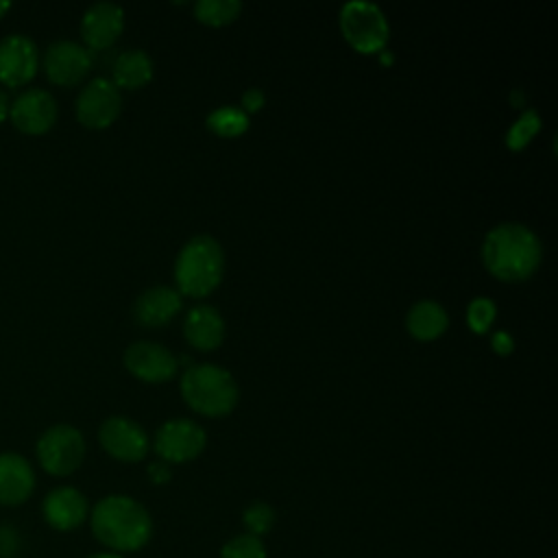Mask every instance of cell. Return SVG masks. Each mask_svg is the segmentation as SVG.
<instances>
[{
	"mask_svg": "<svg viewBox=\"0 0 558 558\" xmlns=\"http://www.w3.org/2000/svg\"><path fill=\"white\" fill-rule=\"evenodd\" d=\"M124 31V11L113 2H94L81 17V37L87 50H105Z\"/></svg>",
	"mask_w": 558,
	"mask_h": 558,
	"instance_id": "14",
	"label": "cell"
},
{
	"mask_svg": "<svg viewBox=\"0 0 558 558\" xmlns=\"http://www.w3.org/2000/svg\"><path fill=\"white\" fill-rule=\"evenodd\" d=\"M242 521H244L248 534L262 538V536L268 534V532L272 530V525H275V510H272V506H268V504H264V501H253V504L244 510Z\"/></svg>",
	"mask_w": 558,
	"mask_h": 558,
	"instance_id": "26",
	"label": "cell"
},
{
	"mask_svg": "<svg viewBox=\"0 0 558 558\" xmlns=\"http://www.w3.org/2000/svg\"><path fill=\"white\" fill-rule=\"evenodd\" d=\"M89 558H122V556L113 554V551H102V554H96V556H89Z\"/></svg>",
	"mask_w": 558,
	"mask_h": 558,
	"instance_id": "33",
	"label": "cell"
},
{
	"mask_svg": "<svg viewBox=\"0 0 558 558\" xmlns=\"http://www.w3.org/2000/svg\"><path fill=\"white\" fill-rule=\"evenodd\" d=\"M113 85L120 89H140L153 78V59L146 50L131 48L116 57L113 61Z\"/></svg>",
	"mask_w": 558,
	"mask_h": 558,
	"instance_id": "20",
	"label": "cell"
},
{
	"mask_svg": "<svg viewBox=\"0 0 558 558\" xmlns=\"http://www.w3.org/2000/svg\"><path fill=\"white\" fill-rule=\"evenodd\" d=\"M240 102H242L240 109H242L244 113H255V111H259V109L266 105V94H264L259 87H248V89L242 94Z\"/></svg>",
	"mask_w": 558,
	"mask_h": 558,
	"instance_id": "27",
	"label": "cell"
},
{
	"mask_svg": "<svg viewBox=\"0 0 558 558\" xmlns=\"http://www.w3.org/2000/svg\"><path fill=\"white\" fill-rule=\"evenodd\" d=\"M207 129L218 137H238L248 129V113L240 107H218L207 116Z\"/></svg>",
	"mask_w": 558,
	"mask_h": 558,
	"instance_id": "22",
	"label": "cell"
},
{
	"mask_svg": "<svg viewBox=\"0 0 558 558\" xmlns=\"http://www.w3.org/2000/svg\"><path fill=\"white\" fill-rule=\"evenodd\" d=\"M523 102H525V94H523V92H519V89H514V92H512V105L521 109V107H523Z\"/></svg>",
	"mask_w": 558,
	"mask_h": 558,
	"instance_id": "31",
	"label": "cell"
},
{
	"mask_svg": "<svg viewBox=\"0 0 558 558\" xmlns=\"http://www.w3.org/2000/svg\"><path fill=\"white\" fill-rule=\"evenodd\" d=\"M44 70L54 85H78L92 70V52L72 39L52 41L44 52Z\"/></svg>",
	"mask_w": 558,
	"mask_h": 558,
	"instance_id": "10",
	"label": "cell"
},
{
	"mask_svg": "<svg viewBox=\"0 0 558 558\" xmlns=\"http://www.w3.org/2000/svg\"><path fill=\"white\" fill-rule=\"evenodd\" d=\"M122 360L126 371L146 384L168 381L179 368V360L174 357V353L168 347L150 340H137L129 344Z\"/></svg>",
	"mask_w": 558,
	"mask_h": 558,
	"instance_id": "11",
	"label": "cell"
},
{
	"mask_svg": "<svg viewBox=\"0 0 558 558\" xmlns=\"http://www.w3.org/2000/svg\"><path fill=\"white\" fill-rule=\"evenodd\" d=\"M541 126H543V120L536 109L521 111V116L510 124V129L506 133V146L510 150H523L534 140V135L541 131Z\"/></svg>",
	"mask_w": 558,
	"mask_h": 558,
	"instance_id": "23",
	"label": "cell"
},
{
	"mask_svg": "<svg viewBox=\"0 0 558 558\" xmlns=\"http://www.w3.org/2000/svg\"><path fill=\"white\" fill-rule=\"evenodd\" d=\"M225 318L214 305H194L183 320V336L198 351H214L225 340Z\"/></svg>",
	"mask_w": 558,
	"mask_h": 558,
	"instance_id": "17",
	"label": "cell"
},
{
	"mask_svg": "<svg viewBox=\"0 0 558 558\" xmlns=\"http://www.w3.org/2000/svg\"><path fill=\"white\" fill-rule=\"evenodd\" d=\"M181 305V294L174 288L153 286L135 299L133 318L144 327H161L179 314Z\"/></svg>",
	"mask_w": 558,
	"mask_h": 558,
	"instance_id": "16",
	"label": "cell"
},
{
	"mask_svg": "<svg viewBox=\"0 0 558 558\" xmlns=\"http://www.w3.org/2000/svg\"><path fill=\"white\" fill-rule=\"evenodd\" d=\"M220 558H266V545L259 536L246 532L227 541L220 549Z\"/></svg>",
	"mask_w": 558,
	"mask_h": 558,
	"instance_id": "24",
	"label": "cell"
},
{
	"mask_svg": "<svg viewBox=\"0 0 558 558\" xmlns=\"http://www.w3.org/2000/svg\"><path fill=\"white\" fill-rule=\"evenodd\" d=\"M543 259L538 235L521 222L495 225L482 242L484 268L499 281L517 283L530 279Z\"/></svg>",
	"mask_w": 558,
	"mask_h": 558,
	"instance_id": "1",
	"label": "cell"
},
{
	"mask_svg": "<svg viewBox=\"0 0 558 558\" xmlns=\"http://www.w3.org/2000/svg\"><path fill=\"white\" fill-rule=\"evenodd\" d=\"M102 449L120 462H140L148 453L150 440L140 423L129 416H109L98 429Z\"/></svg>",
	"mask_w": 558,
	"mask_h": 558,
	"instance_id": "9",
	"label": "cell"
},
{
	"mask_svg": "<svg viewBox=\"0 0 558 558\" xmlns=\"http://www.w3.org/2000/svg\"><path fill=\"white\" fill-rule=\"evenodd\" d=\"M207 445L205 429L190 418H170L155 434V451L168 464H183L203 453Z\"/></svg>",
	"mask_w": 558,
	"mask_h": 558,
	"instance_id": "7",
	"label": "cell"
},
{
	"mask_svg": "<svg viewBox=\"0 0 558 558\" xmlns=\"http://www.w3.org/2000/svg\"><path fill=\"white\" fill-rule=\"evenodd\" d=\"M94 536L113 554L142 549L153 534V519L148 510L126 495L102 497L92 514Z\"/></svg>",
	"mask_w": 558,
	"mask_h": 558,
	"instance_id": "2",
	"label": "cell"
},
{
	"mask_svg": "<svg viewBox=\"0 0 558 558\" xmlns=\"http://www.w3.org/2000/svg\"><path fill=\"white\" fill-rule=\"evenodd\" d=\"M39 68V50L35 41L22 33L0 39V83L7 87L26 85Z\"/></svg>",
	"mask_w": 558,
	"mask_h": 558,
	"instance_id": "13",
	"label": "cell"
},
{
	"mask_svg": "<svg viewBox=\"0 0 558 558\" xmlns=\"http://www.w3.org/2000/svg\"><path fill=\"white\" fill-rule=\"evenodd\" d=\"M181 397L203 416H227L240 399L233 375L218 364H190L181 375Z\"/></svg>",
	"mask_w": 558,
	"mask_h": 558,
	"instance_id": "4",
	"label": "cell"
},
{
	"mask_svg": "<svg viewBox=\"0 0 558 558\" xmlns=\"http://www.w3.org/2000/svg\"><path fill=\"white\" fill-rule=\"evenodd\" d=\"M340 31L353 50L373 54L386 48L390 26L377 4L353 0L340 9Z\"/></svg>",
	"mask_w": 558,
	"mask_h": 558,
	"instance_id": "5",
	"label": "cell"
},
{
	"mask_svg": "<svg viewBox=\"0 0 558 558\" xmlns=\"http://www.w3.org/2000/svg\"><path fill=\"white\" fill-rule=\"evenodd\" d=\"M35 488V473L31 462L15 453H0V504L17 506L31 497Z\"/></svg>",
	"mask_w": 558,
	"mask_h": 558,
	"instance_id": "18",
	"label": "cell"
},
{
	"mask_svg": "<svg viewBox=\"0 0 558 558\" xmlns=\"http://www.w3.org/2000/svg\"><path fill=\"white\" fill-rule=\"evenodd\" d=\"M85 458L83 434L65 423L48 427L37 440V460L50 475L74 473Z\"/></svg>",
	"mask_w": 558,
	"mask_h": 558,
	"instance_id": "6",
	"label": "cell"
},
{
	"mask_svg": "<svg viewBox=\"0 0 558 558\" xmlns=\"http://www.w3.org/2000/svg\"><path fill=\"white\" fill-rule=\"evenodd\" d=\"M225 275V251L214 235L190 238L174 259V283L181 296L203 299L214 292Z\"/></svg>",
	"mask_w": 558,
	"mask_h": 558,
	"instance_id": "3",
	"label": "cell"
},
{
	"mask_svg": "<svg viewBox=\"0 0 558 558\" xmlns=\"http://www.w3.org/2000/svg\"><path fill=\"white\" fill-rule=\"evenodd\" d=\"M449 327L447 310L429 299L416 301L405 314V329L414 340L429 342L440 338Z\"/></svg>",
	"mask_w": 558,
	"mask_h": 558,
	"instance_id": "19",
	"label": "cell"
},
{
	"mask_svg": "<svg viewBox=\"0 0 558 558\" xmlns=\"http://www.w3.org/2000/svg\"><path fill=\"white\" fill-rule=\"evenodd\" d=\"M41 510L50 527L59 532H70L87 519L89 506L81 490L72 486H59L46 495Z\"/></svg>",
	"mask_w": 558,
	"mask_h": 558,
	"instance_id": "15",
	"label": "cell"
},
{
	"mask_svg": "<svg viewBox=\"0 0 558 558\" xmlns=\"http://www.w3.org/2000/svg\"><path fill=\"white\" fill-rule=\"evenodd\" d=\"M11 9V2L9 0H0V17Z\"/></svg>",
	"mask_w": 558,
	"mask_h": 558,
	"instance_id": "34",
	"label": "cell"
},
{
	"mask_svg": "<svg viewBox=\"0 0 558 558\" xmlns=\"http://www.w3.org/2000/svg\"><path fill=\"white\" fill-rule=\"evenodd\" d=\"M495 316H497V305L486 296H475L466 305V325L471 327V331L480 336L490 329Z\"/></svg>",
	"mask_w": 558,
	"mask_h": 558,
	"instance_id": "25",
	"label": "cell"
},
{
	"mask_svg": "<svg viewBox=\"0 0 558 558\" xmlns=\"http://www.w3.org/2000/svg\"><path fill=\"white\" fill-rule=\"evenodd\" d=\"M148 477L153 484H166L170 482L172 477V471H170V464L163 462V460H155L148 464Z\"/></svg>",
	"mask_w": 558,
	"mask_h": 558,
	"instance_id": "29",
	"label": "cell"
},
{
	"mask_svg": "<svg viewBox=\"0 0 558 558\" xmlns=\"http://www.w3.org/2000/svg\"><path fill=\"white\" fill-rule=\"evenodd\" d=\"M242 2L238 0H198L194 4V17L207 26H227L238 20Z\"/></svg>",
	"mask_w": 558,
	"mask_h": 558,
	"instance_id": "21",
	"label": "cell"
},
{
	"mask_svg": "<svg viewBox=\"0 0 558 558\" xmlns=\"http://www.w3.org/2000/svg\"><path fill=\"white\" fill-rule=\"evenodd\" d=\"M57 116L59 107L54 96L39 87H31L17 94V98L9 107V118L13 126L28 135H41L50 131L57 122Z\"/></svg>",
	"mask_w": 558,
	"mask_h": 558,
	"instance_id": "12",
	"label": "cell"
},
{
	"mask_svg": "<svg viewBox=\"0 0 558 558\" xmlns=\"http://www.w3.org/2000/svg\"><path fill=\"white\" fill-rule=\"evenodd\" d=\"M76 120L87 129H107L122 111L120 89L111 78H92L76 96Z\"/></svg>",
	"mask_w": 558,
	"mask_h": 558,
	"instance_id": "8",
	"label": "cell"
},
{
	"mask_svg": "<svg viewBox=\"0 0 558 558\" xmlns=\"http://www.w3.org/2000/svg\"><path fill=\"white\" fill-rule=\"evenodd\" d=\"M379 61H381V63H386V65H390V63H392L390 52H388V50H381V52H379Z\"/></svg>",
	"mask_w": 558,
	"mask_h": 558,
	"instance_id": "32",
	"label": "cell"
},
{
	"mask_svg": "<svg viewBox=\"0 0 558 558\" xmlns=\"http://www.w3.org/2000/svg\"><path fill=\"white\" fill-rule=\"evenodd\" d=\"M490 347L497 355H510L514 351V338L508 331H495L490 336Z\"/></svg>",
	"mask_w": 558,
	"mask_h": 558,
	"instance_id": "28",
	"label": "cell"
},
{
	"mask_svg": "<svg viewBox=\"0 0 558 558\" xmlns=\"http://www.w3.org/2000/svg\"><path fill=\"white\" fill-rule=\"evenodd\" d=\"M9 107H11L9 96H7V92L0 87V122H4V120H7V116H9Z\"/></svg>",
	"mask_w": 558,
	"mask_h": 558,
	"instance_id": "30",
	"label": "cell"
}]
</instances>
